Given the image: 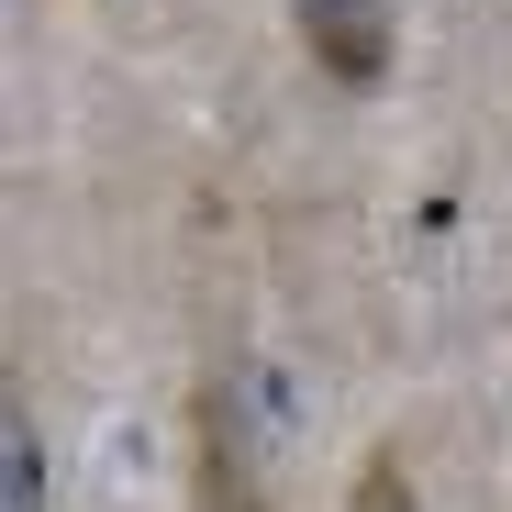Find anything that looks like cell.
I'll list each match as a JSON object with an SVG mask.
<instances>
[{"instance_id":"cell-1","label":"cell","mask_w":512,"mask_h":512,"mask_svg":"<svg viewBox=\"0 0 512 512\" xmlns=\"http://www.w3.org/2000/svg\"><path fill=\"white\" fill-rule=\"evenodd\" d=\"M290 23L334 90H379L390 78V0H290Z\"/></svg>"},{"instance_id":"cell-2","label":"cell","mask_w":512,"mask_h":512,"mask_svg":"<svg viewBox=\"0 0 512 512\" xmlns=\"http://www.w3.org/2000/svg\"><path fill=\"white\" fill-rule=\"evenodd\" d=\"M0 457H12V512H45V435H34L23 401L0 412Z\"/></svg>"},{"instance_id":"cell-3","label":"cell","mask_w":512,"mask_h":512,"mask_svg":"<svg viewBox=\"0 0 512 512\" xmlns=\"http://www.w3.org/2000/svg\"><path fill=\"white\" fill-rule=\"evenodd\" d=\"M357 512H412V490H401V457H379V468L357 479Z\"/></svg>"},{"instance_id":"cell-4","label":"cell","mask_w":512,"mask_h":512,"mask_svg":"<svg viewBox=\"0 0 512 512\" xmlns=\"http://www.w3.org/2000/svg\"><path fill=\"white\" fill-rule=\"evenodd\" d=\"M212 512H256V501H245V490H234V479H212Z\"/></svg>"}]
</instances>
